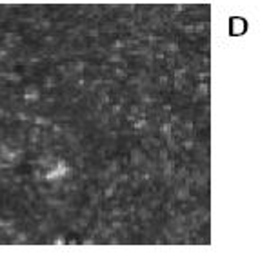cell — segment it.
I'll list each match as a JSON object with an SVG mask.
<instances>
[{
    "instance_id": "cell-1",
    "label": "cell",
    "mask_w": 269,
    "mask_h": 256,
    "mask_svg": "<svg viewBox=\"0 0 269 256\" xmlns=\"http://www.w3.org/2000/svg\"><path fill=\"white\" fill-rule=\"evenodd\" d=\"M231 33L233 35H242L245 33V28H247V24H245L244 19H233L231 20Z\"/></svg>"
}]
</instances>
